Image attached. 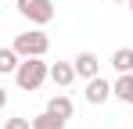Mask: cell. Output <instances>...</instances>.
<instances>
[{
  "instance_id": "obj_12",
  "label": "cell",
  "mask_w": 133,
  "mask_h": 129,
  "mask_svg": "<svg viewBox=\"0 0 133 129\" xmlns=\"http://www.w3.org/2000/svg\"><path fill=\"white\" fill-rule=\"evenodd\" d=\"M4 129H32V122H29V118H18V115H11V118L4 122Z\"/></svg>"
},
{
  "instance_id": "obj_2",
  "label": "cell",
  "mask_w": 133,
  "mask_h": 129,
  "mask_svg": "<svg viewBox=\"0 0 133 129\" xmlns=\"http://www.w3.org/2000/svg\"><path fill=\"white\" fill-rule=\"evenodd\" d=\"M11 47H15V50H18L22 58H43L47 50H50V40H47V32L32 29V32H18Z\"/></svg>"
},
{
  "instance_id": "obj_5",
  "label": "cell",
  "mask_w": 133,
  "mask_h": 129,
  "mask_svg": "<svg viewBox=\"0 0 133 129\" xmlns=\"http://www.w3.org/2000/svg\"><path fill=\"white\" fill-rule=\"evenodd\" d=\"M76 75L83 79V83H90V79H97V68H101V61H97V54H90V50H83L79 58H76Z\"/></svg>"
},
{
  "instance_id": "obj_10",
  "label": "cell",
  "mask_w": 133,
  "mask_h": 129,
  "mask_svg": "<svg viewBox=\"0 0 133 129\" xmlns=\"http://www.w3.org/2000/svg\"><path fill=\"white\" fill-rule=\"evenodd\" d=\"M65 126H68V118H58L54 111H43L32 118V129H65Z\"/></svg>"
},
{
  "instance_id": "obj_9",
  "label": "cell",
  "mask_w": 133,
  "mask_h": 129,
  "mask_svg": "<svg viewBox=\"0 0 133 129\" xmlns=\"http://www.w3.org/2000/svg\"><path fill=\"white\" fill-rule=\"evenodd\" d=\"M22 61H25V58L15 50V47H4V50H0V72H4V75H7V72H18Z\"/></svg>"
},
{
  "instance_id": "obj_1",
  "label": "cell",
  "mask_w": 133,
  "mask_h": 129,
  "mask_svg": "<svg viewBox=\"0 0 133 129\" xmlns=\"http://www.w3.org/2000/svg\"><path fill=\"white\" fill-rule=\"evenodd\" d=\"M43 79H50V64L40 61V58H25V61L18 64V72H15V83H18V90H25V93L40 90Z\"/></svg>"
},
{
  "instance_id": "obj_13",
  "label": "cell",
  "mask_w": 133,
  "mask_h": 129,
  "mask_svg": "<svg viewBox=\"0 0 133 129\" xmlns=\"http://www.w3.org/2000/svg\"><path fill=\"white\" fill-rule=\"evenodd\" d=\"M111 4H130V0H111Z\"/></svg>"
},
{
  "instance_id": "obj_7",
  "label": "cell",
  "mask_w": 133,
  "mask_h": 129,
  "mask_svg": "<svg viewBox=\"0 0 133 129\" xmlns=\"http://www.w3.org/2000/svg\"><path fill=\"white\" fill-rule=\"evenodd\" d=\"M47 111H54L58 118H72L76 104H72V97H65V93H54V97L47 101Z\"/></svg>"
},
{
  "instance_id": "obj_8",
  "label": "cell",
  "mask_w": 133,
  "mask_h": 129,
  "mask_svg": "<svg viewBox=\"0 0 133 129\" xmlns=\"http://www.w3.org/2000/svg\"><path fill=\"white\" fill-rule=\"evenodd\" d=\"M115 97H119L122 104H133V72H119V79H115Z\"/></svg>"
},
{
  "instance_id": "obj_14",
  "label": "cell",
  "mask_w": 133,
  "mask_h": 129,
  "mask_svg": "<svg viewBox=\"0 0 133 129\" xmlns=\"http://www.w3.org/2000/svg\"><path fill=\"white\" fill-rule=\"evenodd\" d=\"M130 15H133V0H130Z\"/></svg>"
},
{
  "instance_id": "obj_6",
  "label": "cell",
  "mask_w": 133,
  "mask_h": 129,
  "mask_svg": "<svg viewBox=\"0 0 133 129\" xmlns=\"http://www.w3.org/2000/svg\"><path fill=\"white\" fill-rule=\"evenodd\" d=\"M72 79H79V75H76V64H68V61H54L50 64V83L54 86L65 90V86H72Z\"/></svg>"
},
{
  "instance_id": "obj_11",
  "label": "cell",
  "mask_w": 133,
  "mask_h": 129,
  "mask_svg": "<svg viewBox=\"0 0 133 129\" xmlns=\"http://www.w3.org/2000/svg\"><path fill=\"white\" fill-rule=\"evenodd\" d=\"M111 64H115V72H133V47H119L111 54Z\"/></svg>"
},
{
  "instance_id": "obj_4",
  "label": "cell",
  "mask_w": 133,
  "mask_h": 129,
  "mask_svg": "<svg viewBox=\"0 0 133 129\" xmlns=\"http://www.w3.org/2000/svg\"><path fill=\"white\" fill-rule=\"evenodd\" d=\"M83 93H87V104H104L111 93H115V83H108V79L97 75V79H90V83H87Z\"/></svg>"
},
{
  "instance_id": "obj_3",
  "label": "cell",
  "mask_w": 133,
  "mask_h": 129,
  "mask_svg": "<svg viewBox=\"0 0 133 129\" xmlns=\"http://www.w3.org/2000/svg\"><path fill=\"white\" fill-rule=\"evenodd\" d=\"M18 4V15L29 25H47L54 18V0H15Z\"/></svg>"
}]
</instances>
